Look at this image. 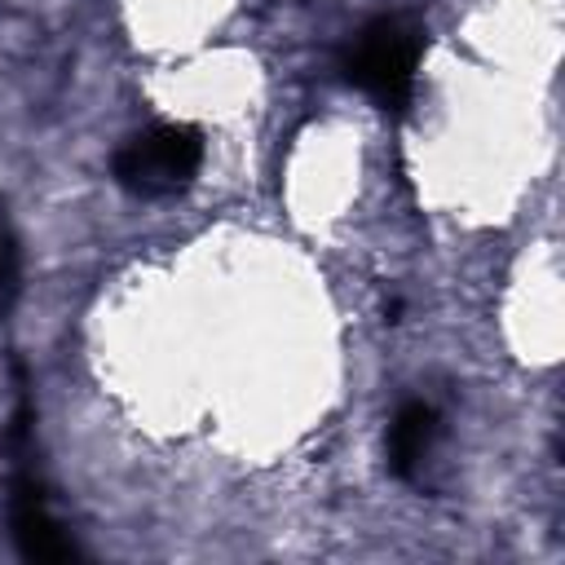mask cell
Here are the masks:
<instances>
[{
  "mask_svg": "<svg viewBox=\"0 0 565 565\" xmlns=\"http://www.w3.org/2000/svg\"><path fill=\"white\" fill-rule=\"evenodd\" d=\"M437 437H441L437 411L428 402H406L388 424V468L397 477H415L424 468V459L433 455Z\"/></svg>",
  "mask_w": 565,
  "mask_h": 565,
  "instance_id": "277c9868",
  "label": "cell"
},
{
  "mask_svg": "<svg viewBox=\"0 0 565 565\" xmlns=\"http://www.w3.org/2000/svg\"><path fill=\"white\" fill-rule=\"evenodd\" d=\"M203 168V137L185 124H154L128 137L115 154V181L137 199H168Z\"/></svg>",
  "mask_w": 565,
  "mask_h": 565,
  "instance_id": "6da1fadb",
  "label": "cell"
},
{
  "mask_svg": "<svg viewBox=\"0 0 565 565\" xmlns=\"http://www.w3.org/2000/svg\"><path fill=\"white\" fill-rule=\"evenodd\" d=\"M415 66H419V40L397 18H380V22L362 26L344 53V75L366 97H375L380 106H393V110L411 102Z\"/></svg>",
  "mask_w": 565,
  "mask_h": 565,
  "instance_id": "7a4b0ae2",
  "label": "cell"
},
{
  "mask_svg": "<svg viewBox=\"0 0 565 565\" xmlns=\"http://www.w3.org/2000/svg\"><path fill=\"white\" fill-rule=\"evenodd\" d=\"M9 525H13V543L26 561H71L75 543L66 539V530L57 525V516L49 512L44 486L35 481V472L22 463L13 477V499H9Z\"/></svg>",
  "mask_w": 565,
  "mask_h": 565,
  "instance_id": "3957f363",
  "label": "cell"
},
{
  "mask_svg": "<svg viewBox=\"0 0 565 565\" xmlns=\"http://www.w3.org/2000/svg\"><path fill=\"white\" fill-rule=\"evenodd\" d=\"M18 274H22L18 243H13V234L0 225V296H13V291H18Z\"/></svg>",
  "mask_w": 565,
  "mask_h": 565,
  "instance_id": "5b68a950",
  "label": "cell"
}]
</instances>
